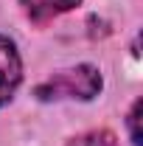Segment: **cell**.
I'll list each match as a JSON object with an SVG mask.
<instances>
[{
  "instance_id": "obj_1",
  "label": "cell",
  "mask_w": 143,
  "mask_h": 146,
  "mask_svg": "<svg viewBox=\"0 0 143 146\" xmlns=\"http://www.w3.org/2000/svg\"><path fill=\"white\" fill-rule=\"evenodd\" d=\"M98 93H101V73L93 65H76L48 76L42 84H36L34 96L39 101H62V98L90 101Z\"/></svg>"
},
{
  "instance_id": "obj_2",
  "label": "cell",
  "mask_w": 143,
  "mask_h": 146,
  "mask_svg": "<svg viewBox=\"0 0 143 146\" xmlns=\"http://www.w3.org/2000/svg\"><path fill=\"white\" fill-rule=\"evenodd\" d=\"M23 79V62L9 36H0V107L14 96Z\"/></svg>"
},
{
  "instance_id": "obj_3",
  "label": "cell",
  "mask_w": 143,
  "mask_h": 146,
  "mask_svg": "<svg viewBox=\"0 0 143 146\" xmlns=\"http://www.w3.org/2000/svg\"><path fill=\"white\" fill-rule=\"evenodd\" d=\"M79 3H81V0H20L25 17L31 20V23H36V25H45L48 20H54V17H59V14L76 9Z\"/></svg>"
},
{
  "instance_id": "obj_4",
  "label": "cell",
  "mask_w": 143,
  "mask_h": 146,
  "mask_svg": "<svg viewBox=\"0 0 143 146\" xmlns=\"http://www.w3.org/2000/svg\"><path fill=\"white\" fill-rule=\"evenodd\" d=\"M68 146H118V143H115V135H112L109 129H93L87 135L73 138Z\"/></svg>"
},
{
  "instance_id": "obj_5",
  "label": "cell",
  "mask_w": 143,
  "mask_h": 146,
  "mask_svg": "<svg viewBox=\"0 0 143 146\" xmlns=\"http://www.w3.org/2000/svg\"><path fill=\"white\" fill-rule=\"evenodd\" d=\"M138 118H140V101H135L129 110V132H132V143L140 146V132H138Z\"/></svg>"
}]
</instances>
